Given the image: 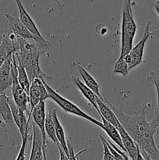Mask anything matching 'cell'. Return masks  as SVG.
I'll return each instance as SVG.
<instances>
[{
    "instance_id": "obj_28",
    "label": "cell",
    "mask_w": 159,
    "mask_h": 160,
    "mask_svg": "<svg viewBox=\"0 0 159 160\" xmlns=\"http://www.w3.org/2000/svg\"><path fill=\"white\" fill-rule=\"evenodd\" d=\"M52 1L55 2V3L56 6H57L58 7H59V9H62V7H63V6H62V4L59 1V0H52Z\"/></svg>"
},
{
    "instance_id": "obj_3",
    "label": "cell",
    "mask_w": 159,
    "mask_h": 160,
    "mask_svg": "<svg viewBox=\"0 0 159 160\" xmlns=\"http://www.w3.org/2000/svg\"><path fill=\"white\" fill-rule=\"evenodd\" d=\"M123 16L121 27V49L119 57H124L133 46L134 38L137 33V23L132 13V0H123Z\"/></svg>"
},
{
    "instance_id": "obj_25",
    "label": "cell",
    "mask_w": 159,
    "mask_h": 160,
    "mask_svg": "<svg viewBox=\"0 0 159 160\" xmlns=\"http://www.w3.org/2000/svg\"><path fill=\"white\" fill-rule=\"evenodd\" d=\"M147 80L154 84L156 90H159V69L156 70H151L147 76Z\"/></svg>"
},
{
    "instance_id": "obj_5",
    "label": "cell",
    "mask_w": 159,
    "mask_h": 160,
    "mask_svg": "<svg viewBox=\"0 0 159 160\" xmlns=\"http://www.w3.org/2000/svg\"><path fill=\"white\" fill-rule=\"evenodd\" d=\"M0 115L2 118L5 125L9 129L8 134H9V142L14 146H19L21 145V136L14 122L6 92L0 93Z\"/></svg>"
},
{
    "instance_id": "obj_10",
    "label": "cell",
    "mask_w": 159,
    "mask_h": 160,
    "mask_svg": "<svg viewBox=\"0 0 159 160\" xmlns=\"http://www.w3.org/2000/svg\"><path fill=\"white\" fill-rule=\"evenodd\" d=\"M33 121L36 123L39 129L41 130L43 137V159H47L46 147L47 138L45 132V118H46V111H45V102L41 101L36 105L31 112Z\"/></svg>"
},
{
    "instance_id": "obj_6",
    "label": "cell",
    "mask_w": 159,
    "mask_h": 160,
    "mask_svg": "<svg viewBox=\"0 0 159 160\" xmlns=\"http://www.w3.org/2000/svg\"><path fill=\"white\" fill-rule=\"evenodd\" d=\"M12 62L11 67V74H12V85H11V95L13 98L14 102L20 109L28 116L31 115V106H30L29 95L25 92L24 89L21 87L17 78V67L16 58L14 54L12 55Z\"/></svg>"
},
{
    "instance_id": "obj_18",
    "label": "cell",
    "mask_w": 159,
    "mask_h": 160,
    "mask_svg": "<svg viewBox=\"0 0 159 160\" xmlns=\"http://www.w3.org/2000/svg\"><path fill=\"white\" fill-rule=\"evenodd\" d=\"M96 102L97 104H98V109H99V116H102L107 121L113 124L115 127L119 123V120L117 118L115 112L112 111V109L107 104L104 97L100 98V97L98 96L96 98Z\"/></svg>"
},
{
    "instance_id": "obj_23",
    "label": "cell",
    "mask_w": 159,
    "mask_h": 160,
    "mask_svg": "<svg viewBox=\"0 0 159 160\" xmlns=\"http://www.w3.org/2000/svg\"><path fill=\"white\" fill-rule=\"evenodd\" d=\"M129 67L124 57H119L114 63L113 73L115 74H120L123 78H126L129 74Z\"/></svg>"
},
{
    "instance_id": "obj_27",
    "label": "cell",
    "mask_w": 159,
    "mask_h": 160,
    "mask_svg": "<svg viewBox=\"0 0 159 160\" xmlns=\"http://www.w3.org/2000/svg\"><path fill=\"white\" fill-rule=\"evenodd\" d=\"M153 7H154L155 12L157 13V15L159 16V0H157L155 2L153 3Z\"/></svg>"
},
{
    "instance_id": "obj_14",
    "label": "cell",
    "mask_w": 159,
    "mask_h": 160,
    "mask_svg": "<svg viewBox=\"0 0 159 160\" xmlns=\"http://www.w3.org/2000/svg\"><path fill=\"white\" fill-rule=\"evenodd\" d=\"M5 16H6V19L8 20V22H9L8 28L12 33H14L16 35L19 36V37L22 38L26 39V40L34 41V38L33 34L27 29V28L22 23L19 17H13V16H11L10 14L8 13L5 14Z\"/></svg>"
},
{
    "instance_id": "obj_16",
    "label": "cell",
    "mask_w": 159,
    "mask_h": 160,
    "mask_svg": "<svg viewBox=\"0 0 159 160\" xmlns=\"http://www.w3.org/2000/svg\"><path fill=\"white\" fill-rule=\"evenodd\" d=\"M12 57L11 55L0 67V93L6 92V91L8 88H10L12 85Z\"/></svg>"
},
{
    "instance_id": "obj_24",
    "label": "cell",
    "mask_w": 159,
    "mask_h": 160,
    "mask_svg": "<svg viewBox=\"0 0 159 160\" xmlns=\"http://www.w3.org/2000/svg\"><path fill=\"white\" fill-rule=\"evenodd\" d=\"M99 138L100 139H101V142L103 147V159H115L113 155L111 153L110 150H109L108 147L107 143H106L105 142V138H104L102 135H101V134L99 135Z\"/></svg>"
},
{
    "instance_id": "obj_2",
    "label": "cell",
    "mask_w": 159,
    "mask_h": 160,
    "mask_svg": "<svg viewBox=\"0 0 159 160\" xmlns=\"http://www.w3.org/2000/svg\"><path fill=\"white\" fill-rule=\"evenodd\" d=\"M17 37L19 49L13 54L16 59L25 68L31 82L35 78L48 79L39 64V57L44 52V50L34 40H26L19 36Z\"/></svg>"
},
{
    "instance_id": "obj_1",
    "label": "cell",
    "mask_w": 159,
    "mask_h": 160,
    "mask_svg": "<svg viewBox=\"0 0 159 160\" xmlns=\"http://www.w3.org/2000/svg\"><path fill=\"white\" fill-rule=\"evenodd\" d=\"M104 100L112 109L122 126L139 146L144 159L159 160V149L154 142V134L157 133V128L152 120L147 121V109L149 103H143L140 109L133 111L132 114L125 113L120 107L112 105L107 98Z\"/></svg>"
},
{
    "instance_id": "obj_8",
    "label": "cell",
    "mask_w": 159,
    "mask_h": 160,
    "mask_svg": "<svg viewBox=\"0 0 159 160\" xmlns=\"http://www.w3.org/2000/svg\"><path fill=\"white\" fill-rule=\"evenodd\" d=\"M150 26H151V21H148L145 27L144 33H143L141 40L135 46H132L130 51L124 56L125 59L128 63L129 70L135 68L136 67L143 62L145 44H146L147 41L153 38L152 32L150 31Z\"/></svg>"
},
{
    "instance_id": "obj_17",
    "label": "cell",
    "mask_w": 159,
    "mask_h": 160,
    "mask_svg": "<svg viewBox=\"0 0 159 160\" xmlns=\"http://www.w3.org/2000/svg\"><path fill=\"white\" fill-rule=\"evenodd\" d=\"M71 80L74 83L75 85L76 86V88L79 89V91L81 92V94L84 95V98L90 103V105L96 109L98 113L99 114V109H98V104H97L96 102V98L97 97H98V95H97L91 89L89 88L84 83H83L82 81L80 80V78H78L77 77L71 76Z\"/></svg>"
},
{
    "instance_id": "obj_11",
    "label": "cell",
    "mask_w": 159,
    "mask_h": 160,
    "mask_svg": "<svg viewBox=\"0 0 159 160\" xmlns=\"http://www.w3.org/2000/svg\"><path fill=\"white\" fill-rule=\"evenodd\" d=\"M48 98V92L46 87L43 82V80L41 78H35L31 82L29 90L30 106L31 112L36 105L40 102L45 101Z\"/></svg>"
},
{
    "instance_id": "obj_9",
    "label": "cell",
    "mask_w": 159,
    "mask_h": 160,
    "mask_svg": "<svg viewBox=\"0 0 159 160\" xmlns=\"http://www.w3.org/2000/svg\"><path fill=\"white\" fill-rule=\"evenodd\" d=\"M19 49L18 37L9 28L4 31L0 43V67L3 62Z\"/></svg>"
},
{
    "instance_id": "obj_20",
    "label": "cell",
    "mask_w": 159,
    "mask_h": 160,
    "mask_svg": "<svg viewBox=\"0 0 159 160\" xmlns=\"http://www.w3.org/2000/svg\"><path fill=\"white\" fill-rule=\"evenodd\" d=\"M52 117L55 123V130L56 138H57L58 141H59V144L62 146V148H63L64 152L66 154L68 159H70V153H69L67 141L65 139V131H64L63 128H62V124H61L60 121H59V118H58L57 113H56V109H53L52 110Z\"/></svg>"
},
{
    "instance_id": "obj_7",
    "label": "cell",
    "mask_w": 159,
    "mask_h": 160,
    "mask_svg": "<svg viewBox=\"0 0 159 160\" xmlns=\"http://www.w3.org/2000/svg\"><path fill=\"white\" fill-rule=\"evenodd\" d=\"M14 1H15L16 4H17V9H18L19 15H20L19 18H20V20L27 28V29L31 31V34L34 36V41L44 50V52H47L49 50V43L45 40V38L41 34L38 28L36 26L35 23H34V20L31 18V17L28 13L26 9L23 6L21 1L20 0H14Z\"/></svg>"
},
{
    "instance_id": "obj_26",
    "label": "cell",
    "mask_w": 159,
    "mask_h": 160,
    "mask_svg": "<svg viewBox=\"0 0 159 160\" xmlns=\"http://www.w3.org/2000/svg\"><path fill=\"white\" fill-rule=\"evenodd\" d=\"M67 145H68V150L69 153H70V159H76V156H75L73 146L69 142H67Z\"/></svg>"
},
{
    "instance_id": "obj_19",
    "label": "cell",
    "mask_w": 159,
    "mask_h": 160,
    "mask_svg": "<svg viewBox=\"0 0 159 160\" xmlns=\"http://www.w3.org/2000/svg\"><path fill=\"white\" fill-rule=\"evenodd\" d=\"M101 119V122L103 123V128L102 129L104 130V131L106 132V134H108L109 138L118 145V147L123 149V151H125L126 152V149L124 148V145H123V141H122L121 136H120L119 132L117 130V128L114 126L113 124H112L111 123H109L108 121L105 120L102 116H100Z\"/></svg>"
},
{
    "instance_id": "obj_13",
    "label": "cell",
    "mask_w": 159,
    "mask_h": 160,
    "mask_svg": "<svg viewBox=\"0 0 159 160\" xmlns=\"http://www.w3.org/2000/svg\"><path fill=\"white\" fill-rule=\"evenodd\" d=\"M43 137L38 127L32 122V147L29 159L31 160L43 159Z\"/></svg>"
},
{
    "instance_id": "obj_12",
    "label": "cell",
    "mask_w": 159,
    "mask_h": 160,
    "mask_svg": "<svg viewBox=\"0 0 159 160\" xmlns=\"http://www.w3.org/2000/svg\"><path fill=\"white\" fill-rule=\"evenodd\" d=\"M115 128H117V130L119 132L122 141H123V145H124V148L126 149V152L129 155V158L133 160L144 159L143 156L141 155V153H140L139 146L132 140V138L129 136V134L126 132V131L122 126L120 122L115 126Z\"/></svg>"
},
{
    "instance_id": "obj_22",
    "label": "cell",
    "mask_w": 159,
    "mask_h": 160,
    "mask_svg": "<svg viewBox=\"0 0 159 160\" xmlns=\"http://www.w3.org/2000/svg\"><path fill=\"white\" fill-rule=\"evenodd\" d=\"M16 62H17V72H18L17 78H18L19 83L21 85V87L24 89L25 92L29 95L30 86H31V81L29 79V77H28L27 73H26L24 67L22 66V64L20 63L17 59H16Z\"/></svg>"
},
{
    "instance_id": "obj_15",
    "label": "cell",
    "mask_w": 159,
    "mask_h": 160,
    "mask_svg": "<svg viewBox=\"0 0 159 160\" xmlns=\"http://www.w3.org/2000/svg\"><path fill=\"white\" fill-rule=\"evenodd\" d=\"M52 110L51 109L48 112H46V118H45V132L47 135L51 138L53 143L57 146L58 150H59V155H60V159H69L67 157L66 154L64 152L63 148L59 144L55 134V123L52 117Z\"/></svg>"
},
{
    "instance_id": "obj_21",
    "label": "cell",
    "mask_w": 159,
    "mask_h": 160,
    "mask_svg": "<svg viewBox=\"0 0 159 160\" xmlns=\"http://www.w3.org/2000/svg\"><path fill=\"white\" fill-rule=\"evenodd\" d=\"M76 69H77L78 73H80V75L81 78H82L84 84H85L89 88L91 89L98 97L102 98L101 93H100V86L99 84H98V83L96 81V80H95L94 78L89 73V72L87 71L84 67H82V66L76 65Z\"/></svg>"
},
{
    "instance_id": "obj_4",
    "label": "cell",
    "mask_w": 159,
    "mask_h": 160,
    "mask_svg": "<svg viewBox=\"0 0 159 160\" xmlns=\"http://www.w3.org/2000/svg\"><path fill=\"white\" fill-rule=\"evenodd\" d=\"M43 80V82L45 84V87H46L47 91L48 92V98L52 99L58 106L60 108H62L65 112L67 113L72 114V115L76 116V117H82V118L85 119V120H88L89 122H91L92 123L95 124L96 126L99 127L100 128L102 129L103 128V123L102 122H100L98 120H97L96 119L93 118L92 117H90V115H88L87 113H86L84 111H83L82 109H80L76 105H75L74 103L72 102L70 100L66 99L65 98L62 97V95H59L55 90H54L53 88H51L46 82V80L42 78Z\"/></svg>"
},
{
    "instance_id": "obj_29",
    "label": "cell",
    "mask_w": 159,
    "mask_h": 160,
    "mask_svg": "<svg viewBox=\"0 0 159 160\" xmlns=\"http://www.w3.org/2000/svg\"><path fill=\"white\" fill-rule=\"evenodd\" d=\"M152 34H153V36L156 37L159 40V29L152 31Z\"/></svg>"
}]
</instances>
